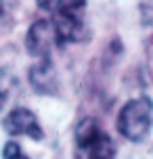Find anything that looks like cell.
I'll return each mask as SVG.
<instances>
[{"instance_id":"6da1fadb","label":"cell","mask_w":153,"mask_h":159,"mask_svg":"<svg viewBox=\"0 0 153 159\" xmlns=\"http://www.w3.org/2000/svg\"><path fill=\"white\" fill-rule=\"evenodd\" d=\"M86 0H57L53 27L57 34V44L82 42L86 38Z\"/></svg>"},{"instance_id":"7a4b0ae2","label":"cell","mask_w":153,"mask_h":159,"mask_svg":"<svg viewBox=\"0 0 153 159\" xmlns=\"http://www.w3.org/2000/svg\"><path fill=\"white\" fill-rule=\"evenodd\" d=\"M153 103L149 96H138L124 105L118 113V132L130 143H143L151 130Z\"/></svg>"},{"instance_id":"3957f363","label":"cell","mask_w":153,"mask_h":159,"mask_svg":"<svg viewBox=\"0 0 153 159\" xmlns=\"http://www.w3.org/2000/svg\"><path fill=\"white\" fill-rule=\"evenodd\" d=\"M2 128L8 136H30L32 140H44V130L38 117L25 107L13 109L2 119Z\"/></svg>"},{"instance_id":"277c9868","label":"cell","mask_w":153,"mask_h":159,"mask_svg":"<svg viewBox=\"0 0 153 159\" xmlns=\"http://www.w3.org/2000/svg\"><path fill=\"white\" fill-rule=\"evenodd\" d=\"M57 44V34L55 27L49 19H38L34 21L32 27L27 30V36H25V48L27 52L36 59L40 57H49L53 46Z\"/></svg>"},{"instance_id":"5b68a950","label":"cell","mask_w":153,"mask_h":159,"mask_svg":"<svg viewBox=\"0 0 153 159\" xmlns=\"http://www.w3.org/2000/svg\"><path fill=\"white\" fill-rule=\"evenodd\" d=\"M30 84H32L36 94H46V96H55L59 90V82H57V69L53 59L49 57H40L38 63H34L30 67Z\"/></svg>"},{"instance_id":"8992f818","label":"cell","mask_w":153,"mask_h":159,"mask_svg":"<svg viewBox=\"0 0 153 159\" xmlns=\"http://www.w3.org/2000/svg\"><path fill=\"white\" fill-rule=\"evenodd\" d=\"M73 159H115V144L107 132H99L92 138L76 144Z\"/></svg>"},{"instance_id":"52a82bcc","label":"cell","mask_w":153,"mask_h":159,"mask_svg":"<svg viewBox=\"0 0 153 159\" xmlns=\"http://www.w3.org/2000/svg\"><path fill=\"white\" fill-rule=\"evenodd\" d=\"M13 90H15V75L8 69H0V113L4 109V105L8 103Z\"/></svg>"},{"instance_id":"ba28073f","label":"cell","mask_w":153,"mask_h":159,"mask_svg":"<svg viewBox=\"0 0 153 159\" xmlns=\"http://www.w3.org/2000/svg\"><path fill=\"white\" fill-rule=\"evenodd\" d=\"M2 159H30L21 151V147L15 143V140H11V143L4 144V149H2Z\"/></svg>"},{"instance_id":"9c48e42d","label":"cell","mask_w":153,"mask_h":159,"mask_svg":"<svg viewBox=\"0 0 153 159\" xmlns=\"http://www.w3.org/2000/svg\"><path fill=\"white\" fill-rule=\"evenodd\" d=\"M0 13H2V8H0Z\"/></svg>"}]
</instances>
